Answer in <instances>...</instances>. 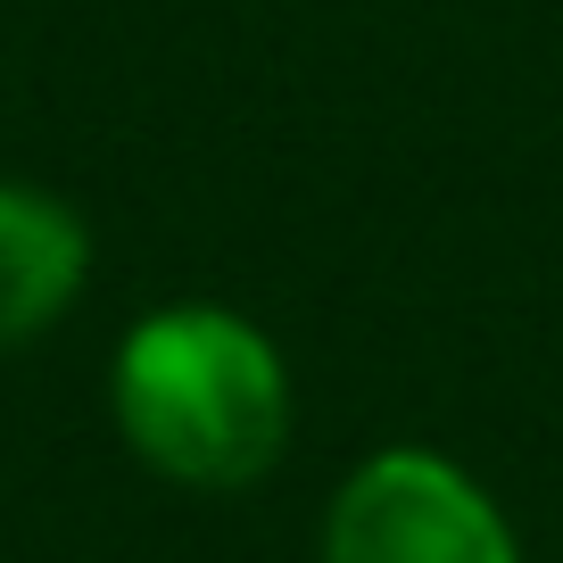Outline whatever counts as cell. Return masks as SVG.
I'll use <instances>...</instances> for the list:
<instances>
[{"label": "cell", "instance_id": "obj_1", "mask_svg": "<svg viewBox=\"0 0 563 563\" xmlns=\"http://www.w3.org/2000/svg\"><path fill=\"white\" fill-rule=\"evenodd\" d=\"M108 415L124 448L175 489H257L290 448V365L265 323L175 299L117 340Z\"/></svg>", "mask_w": 563, "mask_h": 563}, {"label": "cell", "instance_id": "obj_2", "mask_svg": "<svg viewBox=\"0 0 563 563\" xmlns=\"http://www.w3.org/2000/svg\"><path fill=\"white\" fill-rule=\"evenodd\" d=\"M323 563H522L506 506L440 448H382L323 506Z\"/></svg>", "mask_w": 563, "mask_h": 563}, {"label": "cell", "instance_id": "obj_3", "mask_svg": "<svg viewBox=\"0 0 563 563\" xmlns=\"http://www.w3.org/2000/svg\"><path fill=\"white\" fill-rule=\"evenodd\" d=\"M91 282V224L42 183H0V349L42 340Z\"/></svg>", "mask_w": 563, "mask_h": 563}]
</instances>
